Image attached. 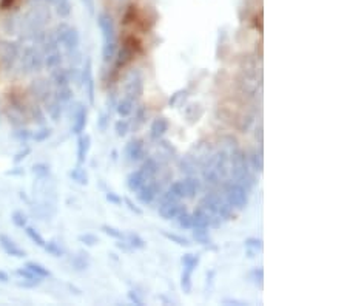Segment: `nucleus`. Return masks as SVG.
Here are the masks:
<instances>
[{
    "instance_id": "1",
    "label": "nucleus",
    "mask_w": 347,
    "mask_h": 306,
    "mask_svg": "<svg viewBox=\"0 0 347 306\" xmlns=\"http://www.w3.org/2000/svg\"><path fill=\"white\" fill-rule=\"evenodd\" d=\"M229 170H227V155L224 152L216 153L209 158V161L204 166V181L210 186H216L221 181L226 180Z\"/></svg>"
},
{
    "instance_id": "2",
    "label": "nucleus",
    "mask_w": 347,
    "mask_h": 306,
    "mask_svg": "<svg viewBox=\"0 0 347 306\" xmlns=\"http://www.w3.org/2000/svg\"><path fill=\"white\" fill-rule=\"evenodd\" d=\"M19 65L25 74H33L43 68V54L36 45H26L20 48Z\"/></svg>"
},
{
    "instance_id": "3",
    "label": "nucleus",
    "mask_w": 347,
    "mask_h": 306,
    "mask_svg": "<svg viewBox=\"0 0 347 306\" xmlns=\"http://www.w3.org/2000/svg\"><path fill=\"white\" fill-rule=\"evenodd\" d=\"M142 51V45L139 42V39H136L134 36H130L123 40V45L116 51L115 56V68L120 70L123 67H127L130 62L134 60V57Z\"/></svg>"
},
{
    "instance_id": "4",
    "label": "nucleus",
    "mask_w": 347,
    "mask_h": 306,
    "mask_svg": "<svg viewBox=\"0 0 347 306\" xmlns=\"http://www.w3.org/2000/svg\"><path fill=\"white\" fill-rule=\"evenodd\" d=\"M53 34L57 40V43L64 48L65 53L67 51H73L79 48V43H81V36H79L77 29L67 25V23H60L56 26V29L53 31Z\"/></svg>"
},
{
    "instance_id": "5",
    "label": "nucleus",
    "mask_w": 347,
    "mask_h": 306,
    "mask_svg": "<svg viewBox=\"0 0 347 306\" xmlns=\"http://www.w3.org/2000/svg\"><path fill=\"white\" fill-rule=\"evenodd\" d=\"M224 189H226V201L233 209L242 211V209L247 207V204H248V192L239 183H236V181L227 183Z\"/></svg>"
},
{
    "instance_id": "6",
    "label": "nucleus",
    "mask_w": 347,
    "mask_h": 306,
    "mask_svg": "<svg viewBox=\"0 0 347 306\" xmlns=\"http://www.w3.org/2000/svg\"><path fill=\"white\" fill-rule=\"evenodd\" d=\"M20 45L12 40H0V67L3 70H11L19 60Z\"/></svg>"
},
{
    "instance_id": "7",
    "label": "nucleus",
    "mask_w": 347,
    "mask_h": 306,
    "mask_svg": "<svg viewBox=\"0 0 347 306\" xmlns=\"http://www.w3.org/2000/svg\"><path fill=\"white\" fill-rule=\"evenodd\" d=\"M54 85L50 79H34L28 87V93L33 96V99L39 104H45L53 98Z\"/></svg>"
},
{
    "instance_id": "8",
    "label": "nucleus",
    "mask_w": 347,
    "mask_h": 306,
    "mask_svg": "<svg viewBox=\"0 0 347 306\" xmlns=\"http://www.w3.org/2000/svg\"><path fill=\"white\" fill-rule=\"evenodd\" d=\"M230 163H231V173L234 176V181L239 183L250 173V163L244 150L234 149L230 155Z\"/></svg>"
},
{
    "instance_id": "9",
    "label": "nucleus",
    "mask_w": 347,
    "mask_h": 306,
    "mask_svg": "<svg viewBox=\"0 0 347 306\" xmlns=\"http://www.w3.org/2000/svg\"><path fill=\"white\" fill-rule=\"evenodd\" d=\"M81 85L85 90V94L88 98V102L93 105L94 104V91H96V82H94V74H93V63L91 59L87 57L85 60V65L82 68V80H81Z\"/></svg>"
},
{
    "instance_id": "10",
    "label": "nucleus",
    "mask_w": 347,
    "mask_h": 306,
    "mask_svg": "<svg viewBox=\"0 0 347 306\" xmlns=\"http://www.w3.org/2000/svg\"><path fill=\"white\" fill-rule=\"evenodd\" d=\"M142 94H144V79H142L139 71H134L128 77L127 85H125V96L136 102Z\"/></svg>"
},
{
    "instance_id": "11",
    "label": "nucleus",
    "mask_w": 347,
    "mask_h": 306,
    "mask_svg": "<svg viewBox=\"0 0 347 306\" xmlns=\"http://www.w3.org/2000/svg\"><path fill=\"white\" fill-rule=\"evenodd\" d=\"M88 124V110L84 104H76L73 111V124H71V132L74 135H82L85 132V127Z\"/></svg>"
},
{
    "instance_id": "12",
    "label": "nucleus",
    "mask_w": 347,
    "mask_h": 306,
    "mask_svg": "<svg viewBox=\"0 0 347 306\" xmlns=\"http://www.w3.org/2000/svg\"><path fill=\"white\" fill-rule=\"evenodd\" d=\"M125 158L130 163H137L145 158V144L142 139H131L127 146H125Z\"/></svg>"
},
{
    "instance_id": "13",
    "label": "nucleus",
    "mask_w": 347,
    "mask_h": 306,
    "mask_svg": "<svg viewBox=\"0 0 347 306\" xmlns=\"http://www.w3.org/2000/svg\"><path fill=\"white\" fill-rule=\"evenodd\" d=\"M99 26L104 36V45H110V43H117L116 40V31H115V23L112 20L108 14H101L99 15Z\"/></svg>"
},
{
    "instance_id": "14",
    "label": "nucleus",
    "mask_w": 347,
    "mask_h": 306,
    "mask_svg": "<svg viewBox=\"0 0 347 306\" xmlns=\"http://www.w3.org/2000/svg\"><path fill=\"white\" fill-rule=\"evenodd\" d=\"M157 193H159V183H156L153 178V180L145 181L144 186L137 190V200L142 204H150L157 197Z\"/></svg>"
},
{
    "instance_id": "15",
    "label": "nucleus",
    "mask_w": 347,
    "mask_h": 306,
    "mask_svg": "<svg viewBox=\"0 0 347 306\" xmlns=\"http://www.w3.org/2000/svg\"><path fill=\"white\" fill-rule=\"evenodd\" d=\"M0 248H2V251L6 255L15 257V259H23V257L26 255V252L6 234H0Z\"/></svg>"
},
{
    "instance_id": "16",
    "label": "nucleus",
    "mask_w": 347,
    "mask_h": 306,
    "mask_svg": "<svg viewBox=\"0 0 347 306\" xmlns=\"http://www.w3.org/2000/svg\"><path fill=\"white\" fill-rule=\"evenodd\" d=\"M15 276L19 277V286H22V288H36V286H39L42 282H43V279H40L39 276H36V274L31 271V269H28L26 266H23V268H19L17 271H15Z\"/></svg>"
},
{
    "instance_id": "17",
    "label": "nucleus",
    "mask_w": 347,
    "mask_h": 306,
    "mask_svg": "<svg viewBox=\"0 0 347 306\" xmlns=\"http://www.w3.org/2000/svg\"><path fill=\"white\" fill-rule=\"evenodd\" d=\"M182 211H185V207L181 201H162L159 206V214L164 220H176Z\"/></svg>"
},
{
    "instance_id": "18",
    "label": "nucleus",
    "mask_w": 347,
    "mask_h": 306,
    "mask_svg": "<svg viewBox=\"0 0 347 306\" xmlns=\"http://www.w3.org/2000/svg\"><path fill=\"white\" fill-rule=\"evenodd\" d=\"M168 128H170V122L167 118H156L150 127V138L153 141H159L168 132Z\"/></svg>"
},
{
    "instance_id": "19",
    "label": "nucleus",
    "mask_w": 347,
    "mask_h": 306,
    "mask_svg": "<svg viewBox=\"0 0 347 306\" xmlns=\"http://www.w3.org/2000/svg\"><path fill=\"white\" fill-rule=\"evenodd\" d=\"M91 149V136L90 135H79L77 138V164H84Z\"/></svg>"
},
{
    "instance_id": "20",
    "label": "nucleus",
    "mask_w": 347,
    "mask_h": 306,
    "mask_svg": "<svg viewBox=\"0 0 347 306\" xmlns=\"http://www.w3.org/2000/svg\"><path fill=\"white\" fill-rule=\"evenodd\" d=\"M43 105H45V108H43L45 113L48 115L54 122H57V121L60 119L62 113H64V108H65V105L62 104L60 101H57V99L54 98V96H53V98H51L50 101H46Z\"/></svg>"
},
{
    "instance_id": "21",
    "label": "nucleus",
    "mask_w": 347,
    "mask_h": 306,
    "mask_svg": "<svg viewBox=\"0 0 347 306\" xmlns=\"http://www.w3.org/2000/svg\"><path fill=\"white\" fill-rule=\"evenodd\" d=\"M184 198H185V195H184L182 181H175L168 187V190L164 193L162 201H181Z\"/></svg>"
},
{
    "instance_id": "22",
    "label": "nucleus",
    "mask_w": 347,
    "mask_h": 306,
    "mask_svg": "<svg viewBox=\"0 0 347 306\" xmlns=\"http://www.w3.org/2000/svg\"><path fill=\"white\" fill-rule=\"evenodd\" d=\"M51 84L54 87H60V85H70V73H68V68L65 67H57L54 70H51Z\"/></svg>"
},
{
    "instance_id": "23",
    "label": "nucleus",
    "mask_w": 347,
    "mask_h": 306,
    "mask_svg": "<svg viewBox=\"0 0 347 306\" xmlns=\"http://www.w3.org/2000/svg\"><path fill=\"white\" fill-rule=\"evenodd\" d=\"M182 181V186H184V195L185 198L192 200L198 195V192L201 189V184L199 181L195 178V176H187L185 180H181Z\"/></svg>"
},
{
    "instance_id": "24",
    "label": "nucleus",
    "mask_w": 347,
    "mask_h": 306,
    "mask_svg": "<svg viewBox=\"0 0 347 306\" xmlns=\"http://www.w3.org/2000/svg\"><path fill=\"white\" fill-rule=\"evenodd\" d=\"M28 118L33 121V122H36L37 125H45V122H46L45 110L39 104H36V102L28 105Z\"/></svg>"
},
{
    "instance_id": "25",
    "label": "nucleus",
    "mask_w": 347,
    "mask_h": 306,
    "mask_svg": "<svg viewBox=\"0 0 347 306\" xmlns=\"http://www.w3.org/2000/svg\"><path fill=\"white\" fill-rule=\"evenodd\" d=\"M192 221H193V228H210L212 217L209 212L204 211V209L198 207L192 214Z\"/></svg>"
},
{
    "instance_id": "26",
    "label": "nucleus",
    "mask_w": 347,
    "mask_h": 306,
    "mask_svg": "<svg viewBox=\"0 0 347 306\" xmlns=\"http://www.w3.org/2000/svg\"><path fill=\"white\" fill-rule=\"evenodd\" d=\"M148 181L145 178V175L142 173V170H134L128 175V178H127V187L131 190V192H137L142 186H144V183Z\"/></svg>"
},
{
    "instance_id": "27",
    "label": "nucleus",
    "mask_w": 347,
    "mask_h": 306,
    "mask_svg": "<svg viewBox=\"0 0 347 306\" xmlns=\"http://www.w3.org/2000/svg\"><path fill=\"white\" fill-rule=\"evenodd\" d=\"M71 266L74 271H87L90 268V257L87 252L79 251L73 259H71Z\"/></svg>"
},
{
    "instance_id": "28",
    "label": "nucleus",
    "mask_w": 347,
    "mask_h": 306,
    "mask_svg": "<svg viewBox=\"0 0 347 306\" xmlns=\"http://www.w3.org/2000/svg\"><path fill=\"white\" fill-rule=\"evenodd\" d=\"M53 96L60 101L64 105H67L68 102H71L73 99V90L70 85H60V87H54V91H53Z\"/></svg>"
},
{
    "instance_id": "29",
    "label": "nucleus",
    "mask_w": 347,
    "mask_h": 306,
    "mask_svg": "<svg viewBox=\"0 0 347 306\" xmlns=\"http://www.w3.org/2000/svg\"><path fill=\"white\" fill-rule=\"evenodd\" d=\"M134 110V101L127 98V96H123V98L116 104V111L122 116V118H127L133 113Z\"/></svg>"
},
{
    "instance_id": "30",
    "label": "nucleus",
    "mask_w": 347,
    "mask_h": 306,
    "mask_svg": "<svg viewBox=\"0 0 347 306\" xmlns=\"http://www.w3.org/2000/svg\"><path fill=\"white\" fill-rule=\"evenodd\" d=\"M193 269L188 268H182V274H181V288L185 294H190L193 289Z\"/></svg>"
},
{
    "instance_id": "31",
    "label": "nucleus",
    "mask_w": 347,
    "mask_h": 306,
    "mask_svg": "<svg viewBox=\"0 0 347 306\" xmlns=\"http://www.w3.org/2000/svg\"><path fill=\"white\" fill-rule=\"evenodd\" d=\"M140 170L145 175L147 180H153L157 170H159V166H157V161L154 158H147V161H144V164H142Z\"/></svg>"
},
{
    "instance_id": "32",
    "label": "nucleus",
    "mask_w": 347,
    "mask_h": 306,
    "mask_svg": "<svg viewBox=\"0 0 347 306\" xmlns=\"http://www.w3.org/2000/svg\"><path fill=\"white\" fill-rule=\"evenodd\" d=\"M70 178L73 181H76L77 184L81 186H87L88 184V173L87 170L82 167V164H77L71 172H70Z\"/></svg>"
},
{
    "instance_id": "33",
    "label": "nucleus",
    "mask_w": 347,
    "mask_h": 306,
    "mask_svg": "<svg viewBox=\"0 0 347 306\" xmlns=\"http://www.w3.org/2000/svg\"><path fill=\"white\" fill-rule=\"evenodd\" d=\"M123 240L127 241L131 249H144L147 246L145 240L136 232H128L127 235H123Z\"/></svg>"
},
{
    "instance_id": "34",
    "label": "nucleus",
    "mask_w": 347,
    "mask_h": 306,
    "mask_svg": "<svg viewBox=\"0 0 347 306\" xmlns=\"http://www.w3.org/2000/svg\"><path fill=\"white\" fill-rule=\"evenodd\" d=\"M145 119H147V110H145L144 105H140L134 111V118H133V122L130 124V128H133L134 132H137L139 128L145 124Z\"/></svg>"
},
{
    "instance_id": "35",
    "label": "nucleus",
    "mask_w": 347,
    "mask_h": 306,
    "mask_svg": "<svg viewBox=\"0 0 347 306\" xmlns=\"http://www.w3.org/2000/svg\"><path fill=\"white\" fill-rule=\"evenodd\" d=\"M25 234H26V237L33 241V243L36 245V246H39V248H43L45 246V238H43V235L36 229V228H33V226H26L25 228Z\"/></svg>"
},
{
    "instance_id": "36",
    "label": "nucleus",
    "mask_w": 347,
    "mask_h": 306,
    "mask_svg": "<svg viewBox=\"0 0 347 306\" xmlns=\"http://www.w3.org/2000/svg\"><path fill=\"white\" fill-rule=\"evenodd\" d=\"M25 266H26L28 269L33 271V272L36 274V276H39L40 279H48V277H51V271H50L48 268H45L43 265L37 263V262H28Z\"/></svg>"
},
{
    "instance_id": "37",
    "label": "nucleus",
    "mask_w": 347,
    "mask_h": 306,
    "mask_svg": "<svg viewBox=\"0 0 347 306\" xmlns=\"http://www.w3.org/2000/svg\"><path fill=\"white\" fill-rule=\"evenodd\" d=\"M193 238L201 245H210L212 238L209 234V228H193Z\"/></svg>"
},
{
    "instance_id": "38",
    "label": "nucleus",
    "mask_w": 347,
    "mask_h": 306,
    "mask_svg": "<svg viewBox=\"0 0 347 306\" xmlns=\"http://www.w3.org/2000/svg\"><path fill=\"white\" fill-rule=\"evenodd\" d=\"M248 279L255 286L262 289V286H264V269L262 268H253L248 272Z\"/></svg>"
},
{
    "instance_id": "39",
    "label": "nucleus",
    "mask_w": 347,
    "mask_h": 306,
    "mask_svg": "<svg viewBox=\"0 0 347 306\" xmlns=\"http://www.w3.org/2000/svg\"><path fill=\"white\" fill-rule=\"evenodd\" d=\"M31 136H33V132L28 130L26 127L14 128V132H12V138H14L15 141L22 142V144H26L28 141H31Z\"/></svg>"
},
{
    "instance_id": "40",
    "label": "nucleus",
    "mask_w": 347,
    "mask_h": 306,
    "mask_svg": "<svg viewBox=\"0 0 347 306\" xmlns=\"http://www.w3.org/2000/svg\"><path fill=\"white\" fill-rule=\"evenodd\" d=\"M53 130L50 127L46 125H40V128H37L36 132H33V136H31V139L36 141V142H45L46 139H48L51 136Z\"/></svg>"
},
{
    "instance_id": "41",
    "label": "nucleus",
    "mask_w": 347,
    "mask_h": 306,
    "mask_svg": "<svg viewBox=\"0 0 347 306\" xmlns=\"http://www.w3.org/2000/svg\"><path fill=\"white\" fill-rule=\"evenodd\" d=\"M43 249L48 252L50 255H53V257H62V255H65V251H64V248H62L57 241H54V240H50V241H46L45 243V246H43Z\"/></svg>"
},
{
    "instance_id": "42",
    "label": "nucleus",
    "mask_w": 347,
    "mask_h": 306,
    "mask_svg": "<svg viewBox=\"0 0 347 306\" xmlns=\"http://www.w3.org/2000/svg\"><path fill=\"white\" fill-rule=\"evenodd\" d=\"M11 221L15 228L19 229H25L28 226V217L22 212V211H14L11 215Z\"/></svg>"
},
{
    "instance_id": "43",
    "label": "nucleus",
    "mask_w": 347,
    "mask_h": 306,
    "mask_svg": "<svg viewBox=\"0 0 347 306\" xmlns=\"http://www.w3.org/2000/svg\"><path fill=\"white\" fill-rule=\"evenodd\" d=\"M198 265H199V255L190 254V252L184 254V257H182V268H188V269L196 271Z\"/></svg>"
},
{
    "instance_id": "44",
    "label": "nucleus",
    "mask_w": 347,
    "mask_h": 306,
    "mask_svg": "<svg viewBox=\"0 0 347 306\" xmlns=\"http://www.w3.org/2000/svg\"><path fill=\"white\" fill-rule=\"evenodd\" d=\"M33 175L36 176V178L39 180H45V178H48L50 176V166L48 164H45V163H39V164H34L33 166Z\"/></svg>"
},
{
    "instance_id": "45",
    "label": "nucleus",
    "mask_w": 347,
    "mask_h": 306,
    "mask_svg": "<svg viewBox=\"0 0 347 306\" xmlns=\"http://www.w3.org/2000/svg\"><path fill=\"white\" fill-rule=\"evenodd\" d=\"M244 245H245V248L248 249L250 254H255V252H258V251H262V248H264L262 240H261V238H256V237L247 238V240L244 241Z\"/></svg>"
},
{
    "instance_id": "46",
    "label": "nucleus",
    "mask_w": 347,
    "mask_h": 306,
    "mask_svg": "<svg viewBox=\"0 0 347 306\" xmlns=\"http://www.w3.org/2000/svg\"><path fill=\"white\" fill-rule=\"evenodd\" d=\"M178 224L179 228L182 229H192L193 228V221H192V214H188L187 211H182L179 215H178Z\"/></svg>"
},
{
    "instance_id": "47",
    "label": "nucleus",
    "mask_w": 347,
    "mask_h": 306,
    "mask_svg": "<svg viewBox=\"0 0 347 306\" xmlns=\"http://www.w3.org/2000/svg\"><path fill=\"white\" fill-rule=\"evenodd\" d=\"M101 231H102L105 235L112 237V238H115V240H122V238H123L122 231H119V229H117V228H115V226H110V224H102V226H101Z\"/></svg>"
},
{
    "instance_id": "48",
    "label": "nucleus",
    "mask_w": 347,
    "mask_h": 306,
    "mask_svg": "<svg viewBox=\"0 0 347 306\" xmlns=\"http://www.w3.org/2000/svg\"><path fill=\"white\" fill-rule=\"evenodd\" d=\"M115 132L119 138H123L125 135H127L130 132V122L127 119H119L116 124H115Z\"/></svg>"
},
{
    "instance_id": "49",
    "label": "nucleus",
    "mask_w": 347,
    "mask_h": 306,
    "mask_svg": "<svg viewBox=\"0 0 347 306\" xmlns=\"http://www.w3.org/2000/svg\"><path fill=\"white\" fill-rule=\"evenodd\" d=\"M162 235H164L167 240L173 241V243H176L178 246H184V248H188V246H190V243H188V240H187V238H184V237H181V235L170 234V232H165V231H162Z\"/></svg>"
},
{
    "instance_id": "50",
    "label": "nucleus",
    "mask_w": 347,
    "mask_h": 306,
    "mask_svg": "<svg viewBox=\"0 0 347 306\" xmlns=\"http://www.w3.org/2000/svg\"><path fill=\"white\" fill-rule=\"evenodd\" d=\"M250 161H251V166H253V169L256 170V172H262V169H264V161H262V152L259 150V152H253L251 153V156H250Z\"/></svg>"
},
{
    "instance_id": "51",
    "label": "nucleus",
    "mask_w": 347,
    "mask_h": 306,
    "mask_svg": "<svg viewBox=\"0 0 347 306\" xmlns=\"http://www.w3.org/2000/svg\"><path fill=\"white\" fill-rule=\"evenodd\" d=\"M79 241H81L82 245L88 246V248H93V246H96L99 243V238L94 235V234H82V235H79Z\"/></svg>"
},
{
    "instance_id": "52",
    "label": "nucleus",
    "mask_w": 347,
    "mask_h": 306,
    "mask_svg": "<svg viewBox=\"0 0 347 306\" xmlns=\"http://www.w3.org/2000/svg\"><path fill=\"white\" fill-rule=\"evenodd\" d=\"M108 122H110V111H105V113H101V115H99V119H98V127H99V130H101L102 133H104V132H107Z\"/></svg>"
},
{
    "instance_id": "53",
    "label": "nucleus",
    "mask_w": 347,
    "mask_h": 306,
    "mask_svg": "<svg viewBox=\"0 0 347 306\" xmlns=\"http://www.w3.org/2000/svg\"><path fill=\"white\" fill-rule=\"evenodd\" d=\"M29 153H31V147L25 146L22 150H19L17 153H15V156H14V164H20L25 158H28Z\"/></svg>"
},
{
    "instance_id": "54",
    "label": "nucleus",
    "mask_w": 347,
    "mask_h": 306,
    "mask_svg": "<svg viewBox=\"0 0 347 306\" xmlns=\"http://www.w3.org/2000/svg\"><path fill=\"white\" fill-rule=\"evenodd\" d=\"M105 198H107L108 203H112V204H115V206H119V204H122V201H123L116 192H112V190H108V192L105 193Z\"/></svg>"
},
{
    "instance_id": "55",
    "label": "nucleus",
    "mask_w": 347,
    "mask_h": 306,
    "mask_svg": "<svg viewBox=\"0 0 347 306\" xmlns=\"http://www.w3.org/2000/svg\"><path fill=\"white\" fill-rule=\"evenodd\" d=\"M123 201H125V204H127V207L130 209V211L134 212L136 215H142V214H144V212H142V209H140L139 206H136L130 198H123Z\"/></svg>"
},
{
    "instance_id": "56",
    "label": "nucleus",
    "mask_w": 347,
    "mask_h": 306,
    "mask_svg": "<svg viewBox=\"0 0 347 306\" xmlns=\"http://www.w3.org/2000/svg\"><path fill=\"white\" fill-rule=\"evenodd\" d=\"M223 305H229V306H247L248 303L244 302V300H239V299H224L223 300Z\"/></svg>"
},
{
    "instance_id": "57",
    "label": "nucleus",
    "mask_w": 347,
    "mask_h": 306,
    "mask_svg": "<svg viewBox=\"0 0 347 306\" xmlns=\"http://www.w3.org/2000/svg\"><path fill=\"white\" fill-rule=\"evenodd\" d=\"M128 299H130V302L134 303V305H139V306L144 305V299H142L136 291H130V293H128Z\"/></svg>"
},
{
    "instance_id": "58",
    "label": "nucleus",
    "mask_w": 347,
    "mask_h": 306,
    "mask_svg": "<svg viewBox=\"0 0 347 306\" xmlns=\"http://www.w3.org/2000/svg\"><path fill=\"white\" fill-rule=\"evenodd\" d=\"M187 91L185 90H179V91H176L175 94H173V98H170V105H175L176 102H178V99H181L182 98V94H185Z\"/></svg>"
},
{
    "instance_id": "59",
    "label": "nucleus",
    "mask_w": 347,
    "mask_h": 306,
    "mask_svg": "<svg viewBox=\"0 0 347 306\" xmlns=\"http://www.w3.org/2000/svg\"><path fill=\"white\" fill-rule=\"evenodd\" d=\"M14 2L15 0H2V2H0V6H2L3 9H9L14 5Z\"/></svg>"
},
{
    "instance_id": "60",
    "label": "nucleus",
    "mask_w": 347,
    "mask_h": 306,
    "mask_svg": "<svg viewBox=\"0 0 347 306\" xmlns=\"http://www.w3.org/2000/svg\"><path fill=\"white\" fill-rule=\"evenodd\" d=\"M9 282V276H8V272L2 271L0 269V283H8Z\"/></svg>"
}]
</instances>
